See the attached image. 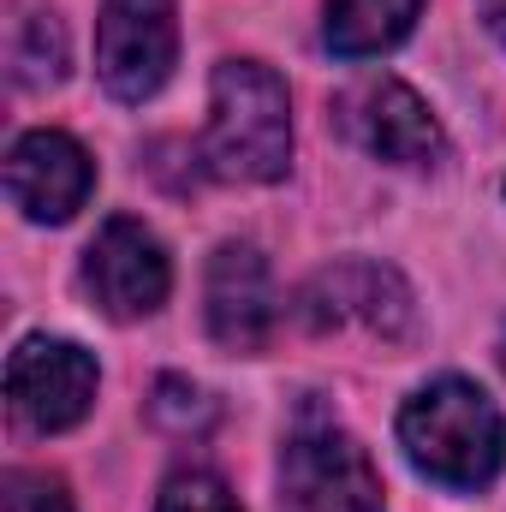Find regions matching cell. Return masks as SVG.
<instances>
[{"instance_id": "6da1fadb", "label": "cell", "mask_w": 506, "mask_h": 512, "mask_svg": "<svg viewBox=\"0 0 506 512\" xmlns=\"http://www.w3.org/2000/svg\"><path fill=\"white\" fill-rule=\"evenodd\" d=\"M405 459L441 489H483L506 465V417L501 405L465 376L417 387L399 411Z\"/></svg>"}, {"instance_id": "7a4b0ae2", "label": "cell", "mask_w": 506, "mask_h": 512, "mask_svg": "<svg viewBox=\"0 0 506 512\" xmlns=\"http://www.w3.org/2000/svg\"><path fill=\"white\" fill-rule=\"evenodd\" d=\"M203 167L227 185H274L292 167V102L262 60H221L209 78Z\"/></svg>"}, {"instance_id": "3957f363", "label": "cell", "mask_w": 506, "mask_h": 512, "mask_svg": "<svg viewBox=\"0 0 506 512\" xmlns=\"http://www.w3.org/2000/svg\"><path fill=\"white\" fill-rule=\"evenodd\" d=\"M280 512H387L370 453L322 405H298V417L286 429Z\"/></svg>"}, {"instance_id": "277c9868", "label": "cell", "mask_w": 506, "mask_h": 512, "mask_svg": "<svg viewBox=\"0 0 506 512\" xmlns=\"http://www.w3.org/2000/svg\"><path fill=\"white\" fill-rule=\"evenodd\" d=\"M298 316L310 334H364L381 346H399L417 328L411 286L387 262H334L310 274L298 292Z\"/></svg>"}, {"instance_id": "5b68a950", "label": "cell", "mask_w": 506, "mask_h": 512, "mask_svg": "<svg viewBox=\"0 0 506 512\" xmlns=\"http://www.w3.org/2000/svg\"><path fill=\"white\" fill-rule=\"evenodd\" d=\"M96 382H102L96 358L84 346H72V340L30 334L6 358V405L36 435H60L72 423H84L90 405H96Z\"/></svg>"}, {"instance_id": "8992f818", "label": "cell", "mask_w": 506, "mask_h": 512, "mask_svg": "<svg viewBox=\"0 0 506 512\" xmlns=\"http://www.w3.org/2000/svg\"><path fill=\"white\" fill-rule=\"evenodd\" d=\"M179 60V12L173 0H102L96 18V72L108 96L149 102Z\"/></svg>"}, {"instance_id": "52a82bcc", "label": "cell", "mask_w": 506, "mask_h": 512, "mask_svg": "<svg viewBox=\"0 0 506 512\" xmlns=\"http://www.w3.org/2000/svg\"><path fill=\"white\" fill-rule=\"evenodd\" d=\"M84 292L96 298L102 316H114V322H143V316H155V310L167 304V292H173V262H167L161 239H155L143 221L114 215V221L90 239V251H84Z\"/></svg>"}, {"instance_id": "ba28073f", "label": "cell", "mask_w": 506, "mask_h": 512, "mask_svg": "<svg viewBox=\"0 0 506 512\" xmlns=\"http://www.w3.org/2000/svg\"><path fill=\"white\" fill-rule=\"evenodd\" d=\"M90 185H96V161L66 131H24L6 155V197L24 221H42V227L72 221Z\"/></svg>"}, {"instance_id": "9c48e42d", "label": "cell", "mask_w": 506, "mask_h": 512, "mask_svg": "<svg viewBox=\"0 0 506 512\" xmlns=\"http://www.w3.org/2000/svg\"><path fill=\"white\" fill-rule=\"evenodd\" d=\"M340 126L352 131V143H364L370 155L393 161V167H429L447 149L423 96L399 78H370L352 96H340Z\"/></svg>"}, {"instance_id": "30bf717a", "label": "cell", "mask_w": 506, "mask_h": 512, "mask_svg": "<svg viewBox=\"0 0 506 512\" xmlns=\"http://www.w3.org/2000/svg\"><path fill=\"white\" fill-rule=\"evenodd\" d=\"M209 334L215 346L227 352H262L274 340V322H280V298H274V274H268V256L256 245L227 239L221 251L209 256Z\"/></svg>"}, {"instance_id": "8fae6325", "label": "cell", "mask_w": 506, "mask_h": 512, "mask_svg": "<svg viewBox=\"0 0 506 512\" xmlns=\"http://www.w3.org/2000/svg\"><path fill=\"white\" fill-rule=\"evenodd\" d=\"M423 0H322V42L340 60H370L411 36Z\"/></svg>"}, {"instance_id": "7c38bea8", "label": "cell", "mask_w": 506, "mask_h": 512, "mask_svg": "<svg viewBox=\"0 0 506 512\" xmlns=\"http://www.w3.org/2000/svg\"><path fill=\"white\" fill-rule=\"evenodd\" d=\"M6 66H12V84L18 90H48L66 78V24L36 6V0H18L12 6V24H6Z\"/></svg>"}, {"instance_id": "4fadbf2b", "label": "cell", "mask_w": 506, "mask_h": 512, "mask_svg": "<svg viewBox=\"0 0 506 512\" xmlns=\"http://www.w3.org/2000/svg\"><path fill=\"white\" fill-rule=\"evenodd\" d=\"M149 417L173 435H191V429H209L215 423V405L203 387H191L185 376H161L155 382V399H149Z\"/></svg>"}, {"instance_id": "5bb4252c", "label": "cell", "mask_w": 506, "mask_h": 512, "mask_svg": "<svg viewBox=\"0 0 506 512\" xmlns=\"http://www.w3.org/2000/svg\"><path fill=\"white\" fill-rule=\"evenodd\" d=\"M155 512H239V501H233V489L215 471H173L161 483Z\"/></svg>"}, {"instance_id": "9a60e30c", "label": "cell", "mask_w": 506, "mask_h": 512, "mask_svg": "<svg viewBox=\"0 0 506 512\" xmlns=\"http://www.w3.org/2000/svg\"><path fill=\"white\" fill-rule=\"evenodd\" d=\"M0 512H72V495H66L60 477L6 471V483H0Z\"/></svg>"}, {"instance_id": "2e32d148", "label": "cell", "mask_w": 506, "mask_h": 512, "mask_svg": "<svg viewBox=\"0 0 506 512\" xmlns=\"http://www.w3.org/2000/svg\"><path fill=\"white\" fill-rule=\"evenodd\" d=\"M477 12H483V24L506 42V0H477Z\"/></svg>"}, {"instance_id": "e0dca14e", "label": "cell", "mask_w": 506, "mask_h": 512, "mask_svg": "<svg viewBox=\"0 0 506 512\" xmlns=\"http://www.w3.org/2000/svg\"><path fill=\"white\" fill-rule=\"evenodd\" d=\"M501 364H506V334H501Z\"/></svg>"}]
</instances>
